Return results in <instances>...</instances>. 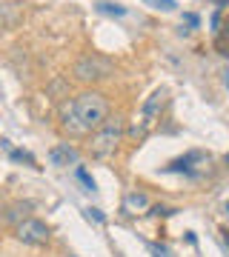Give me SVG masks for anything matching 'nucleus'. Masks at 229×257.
Segmentation results:
<instances>
[{
  "mask_svg": "<svg viewBox=\"0 0 229 257\" xmlns=\"http://www.w3.org/2000/svg\"><path fill=\"white\" fill-rule=\"evenodd\" d=\"M109 117V103L101 92H83L60 109V126L69 135H95Z\"/></svg>",
  "mask_w": 229,
  "mask_h": 257,
  "instance_id": "obj_1",
  "label": "nucleus"
},
{
  "mask_svg": "<svg viewBox=\"0 0 229 257\" xmlns=\"http://www.w3.org/2000/svg\"><path fill=\"white\" fill-rule=\"evenodd\" d=\"M123 117H106V123H103L95 135H92V143H89V152L92 157H98V160H109L115 152H118L120 140H123Z\"/></svg>",
  "mask_w": 229,
  "mask_h": 257,
  "instance_id": "obj_2",
  "label": "nucleus"
},
{
  "mask_svg": "<svg viewBox=\"0 0 229 257\" xmlns=\"http://www.w3.org/2000/svg\"><path fill=\"white\" fill-rule=\"evenodd\" d=\"M72 74L81 83H98V80H103V77L112 74V63L101 55H83L81 60L74 63Z\"/></svg>",
  "mask_w": 229,
  "mask_h": 257,
  "instance_id": "obj_3",
  "label": "nucleus"
},
{
  "mask_svg": "<svg viewBox=\"0 0 229 257\" xmlns=\"http://www.w3.org/2000/svg\"><path fill=\"white\" fill-rule=\"evenodd\" d=\"M20 243H26V246H43L46 240H49V226L43 220H37V217H26V220L18 223V229H15Z\"/></svg>",
  "mask_w": 229,
  "mask_h": 257,
  "instance_id": "obj_4",
  "label": "nucleus"
},
{
  "mask_svg": "<svg viewBox=\"0 0 229 257\" xmlns=\"http://www.w3.org/2000/svg\"><path fill=\"white\" fill-rule=\"evenodd\" d=\"M164 97H166V89H155V92L149 94V100L143 103V111H140V126L132 132V135H146L149 128L155 126L158 114H161V106H164Z\"/></svg>",
  "mask_w": 229,
  "mask_h": 257,
  "instance_id": "obj_5",
  "label": "nucleus"
},
{
  "mask_svg": "<svg viewBox=\"0 0 229 257\" xmlns=\"http://www.w3.org/2000/svg\"><path fill=\"white\" fill-rule=\"evenodd\" d=\"M49 160L55 166H78V160H81V155H78V149L69 146V143H60V146H55L52 152H49Z\"/></svg>",
  "mask_w": 229,
  "mask_h": 257,
  "instance_id": "obj_6",
  "label": "nucleus"
},
{
  "mask_svg": "<svg viewBox=\"0 0 229 257\" xmlns=\"http://www.w3.org/2000/svg\"><path fill=\"white\" fill-rule=\"evenodd\" d=\"M20 20V9L15 3H0V29H9Z\"/></svg>",
  "mask_w": 229,
  "mask_h": 257,
  "instance_id": "obj_7",
  "label": "nucleus"
},
{
  "mask_svg": "<svg viewBox=\"0 0 229 257\" xmlns=\"http://www.w3.org/2000/svg\"><path fill=\"white\" fill-rule=\"evenodd\" d=\"M149 206V197L143 192H132V194H126V203H123V209L129 211V214H135V211H140V209H146Z\"/></svg>",
  "mask_w": 229,
  "mask_h": 257,
  "instance_id": "obj_8",
  "label": "nucleus"
},
{
  "mask_svg": "<svg viewBox=\"0 0 229 257\" xmlns=\"http://www.w3.org/2000/svg\"><path fill=\"white\" fill-rule=\"evenodd\" d=\"M146 6H152V9H158V12H175V0H143Z\"/></svg>",
  "mask_w": 229,
  "mask_h": 257,
  "instance_id": "obj_9",
  "label": "nucleus"
},
{
  "mask_svg": "<svg viewBox=\"0 0 229 257\" xmlns=\"http://www.w3.org/2000/svg\"><path fill=\"white\" fill-rule=\"evenodd\" d=\"M98 9L101 12H106V15H126V9H123V6H120V3H101V6H98Z\"/></svg>",
  "mask_w": 229,
  "mask_h": 257,
  "instance_id": "obj_10",
  "label": "nucleus"
},
{
  "mask_svg": "<svg viewBox=\"0 0 229 257\" xmlns=\"http://www.w3.org/2000/svg\"><path fill=\"white\" fill-rule=\"evenodd\" d=\"M78 180H81V183L86 186L89 192H92V189H95V180H92V177H89V172H86L83 166H78Z\"/></svg>",
  "mask_w": 229,
  "mask_h": 257,
  "instance_id": "obj_11",
  "label": "nucleus"
},
{
  "mask_svg": "<svg viewBox=\"0 0 229 257\" xmlns=\"http://www.w3.org/2000/svg\"><path fill=\"white\" fill-rule=\"evenodd\" d=\"M3 146H6V143H3ZM6 149H9V146H6ZM9 152H12V157H15V160H26V163H32V166H35V157H32V155H26V152H20V149H9Z\"/></svg>",
  "mask_w": 229,
  "mask_h": 257,
  "instance_id": "obj_12",
  "label": "nucleus"
},
{
  "mask_svg": "<svg viewBox=\"0 0 229 257\" xmlns=\"http://www.w3.org/2000/svg\"><path fill=\"white\" fill-rule=\"evenodd\" d=\"M86 214H89V217H95V220H98V223H103V220H106V217H103V211H101V209H86Z\"/></svg>",
  "mask_w": 229,
  "mask_h": 257,
  "instance_id": "obj_13",
  "label": "nucleus"
},
{
  "mask_svg": "<svg viewBox=\"0 0 229 257\" xmlns=\"http://www.w3.org/2000/svg\"><path fill=\"white\" fill-rule=\"evenodd\" d=\"M183 20H186L189 26H198V15H183Z\"/></svg>",
  "mask_w": 229,
  "mask_h": 257,
  "instance_id": "obj_14",
  "label": "nucleus"
},
{
  "mask_svg": "<svg viewBox=\"0 0 229 257\" xmlns=\"http://www.w3.org/2000/svg\"><path fill=\"white\" fill-rule=\"evenodd\" d=\"M223 243H226V246H229V231H223Z\"/></svg>",
  "mask_w": 229,
  "mask_h": 257,
  "instance_id": "obj_15",
  "label": "nucleus"
},
{
  "mask_svg": "<svg viewBox=\"0 0 229 257\" xmlns=\"http://www.w3.org/2000/svg\"><path fill=\"white\" fill-rule=\"evenodd\" d=\"M226 166H229V155H226Z\"/></svg>",
  "mask_w": 229,
  "mask_h": 257,
  "instance_id": "obj_16",
  "label": "nucleus"
},
{
  "mask_svg": "<svg viewBox=\"0 0 229 257\" xmlns=\"http://www.w3.org/2000/svg\"><path fill=\"white\" fill-rule=\"evenodd\" d=\"M226 211H229V203H226Z\"/></svg>",
  "mask_w": 229,
  "mask_h": 257,
  "instance_id": "obj_17",
  "label": "nucleus"
}]
</instances>
